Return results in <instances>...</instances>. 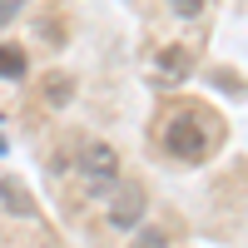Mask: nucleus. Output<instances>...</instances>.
Instances as JSON below:
<instances>
[{
    "mask_svg": "<svg viewBox=\"0 0 248 248\" xmlns=\"http://www.w3.org/2000/svg\"><path fill=\"white\" fill-rule=\"evenodd\" d=\"M164 154H174L184 164H199L209 154V124H203L199 109H174L169 124H164Z\"/></svg>",
    "mask_w": 248,
    "mask_h": 248,
    "instance_id": "nucleus-1",
    "label": "nucleus"
},
{
    "mask_svg": "<svg viewBox=\"0 0 248 248\" xmlns=\"http://www.w3.org/2000/svg\"><path fill=\"white\" fill-rule=\"evenodd\" d=\"M79 174H85L94 189H109L119 179V154L109 144H85V149H79Z\"/></svg>",
    "mask_w": 248,
    "mask_h": 248,
    "instance_id": "nucleus-2",
    "label": "nucleus"
},
{
    "mask_svg": "<svg viewBox=\"0 0 248 248\" xmlns=\"http://www.w3.org/2000/svg\"><path fill=\"white\" fill-rule=\"evenodd\" d=\"M139 218H144V194L139 189H119V199L109 203V223L114 229H134Z\"/></svg>",
    "mask_w": 248,
    "mask_h": 248,
    "instance_id": "nucleus-3",
    "label": "nucleus"
},
{
    "mask_svg": "<svg viewBox=\"0 0 248 248\" xmlns=\"http://www.w3.org/2000/svg\"><path fill=\"white\" fill-rule=\"evenodd\" d=\"M194 70V55L184 50V45H169V50H159V75L164 79H184Z\"/></svg>",
    "mask_w": 248,
    "mask_h": 248,
    "instance_id": "nucleus-4",
    "label": "nucleus"
},
{
    "mask_svg": "<svg viewBox=\"0 0 248 248\" xmlns=\"http://www.w3.org/2000/svg\"><path fill=\"white\" fill-rule=\"evenodd\" d=\"M0 203H5L10 214H20V218L35 214V203L25 199V184H15V179H0Z\"/></svg>",
    "mask_w": 248,
    "mask_h": 248,
    "instance_id": "nucleus-5",
    "label": "nucleus"
},
{
    "mask_svg": "<svg viewBox=\"0 0 248 248\" xmlns=\"http://www.w3.org/2000/svg\"><path fill=\"white\" fill-rule=\"evenodd\" d=\"M30 70V55L20 45H0V79H25Z\"/></svg>",
    "mask_w": 248,
    "mask_h": 248,
    "instance_id": "nucleus-6",
    "label": "nucleus"
},
{
    "mask_svg": "<svg viewBox=\"0 0 248 248\" xmlns=\"http://www.w3.org/2000/svg\"><path fill=\"white\" fill-rule=\"evenodd\" d=\"M203 5H209V0H169V10H174V15H184V20H199V15H203Z\"/></svg>",
    "mask_w": 248,
    "mask_h": 248,
    "instance_id": "nucleus-7",
    "label": "nucleus"
},
{
    "mask_svg": "<svg viewBox=\"0 0 248 248\" xmlns=\"http://www.w3.org/2000/svg\"><path fill=\"white\" fill-rule=\"evenodd\" d=\"M20 5H25V0H0V30H5V25H10V20L20 15Z\"/></svg>",
    "mask_w": 248,
    "mask_h": 248,
    "instance_id": "nucleus-8",
    "label": "nucleus"
},
{
    "mask_svg": "<svg viewBox=\"0 0 248 248\" xmlns=\"http://www.w3.org/2000/svg\"><path fill=\"white\" fill-rule=\"evenodd\" d=\"M45 94L55 99V105H65V99H70V79H60V85H55V90H45Z\"/></svg>",
    "mask_w": 248,
    "mask_h": 248,
    "instance_id": "nucleus-9",
    "label": "nucleus"
}]
</instances>
